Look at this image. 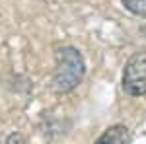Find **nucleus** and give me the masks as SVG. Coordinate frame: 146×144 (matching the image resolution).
Here are the masks:
<instances>
[{"mask_svg":"<svg viewBox=\"0 0 146 144\" xmlns=\"http://www.w3.org/2000/svg\"><path fill=\"white\" fill-rule=\"evenodd\" d=\"M56 68L53 76V90L56 94H66L82 82L86 74L84 58L74 47H62L56 51Z\"/></svg>","mask_w":146,"mask_h":144,"instance_id":"f257e3e1","label":"nucleus"},{"mask_svg":"<svg viewBox=\"0 0 146 144\" xmlns=\"http://www.w3.org/2000/svg\"><path fill=\"white\" fill-rule=\"evenodd\" d=\"M123 90L129 96L146 94V51H138L125 64Z\"/></svg>","mask_w":146,"mask_h":144,"instance_id":"f03ea898","label":"nucleus"},{"mask_svg":"<svg viewBox=\"0 0 146 144\" xmlns=\"http://www.w3.org/2000/svg\"><path fill=\"white\" fill-rule=\"evenodd\" d=\"M94 144H131V133L123 125H113Z\"/></svg>","mask_w":146,"mask_h":144,"instance_id":"7ed1b4c3","label":"nucleus"},{"mask_svg":"<svg viewBox=\"0 0 146 144\" xmlns=\"http://www.w3.org/2000/svg\"><path fill=\"white\" fill-rule=\"evenodd\" d=\"M121 2L131 14L146 18V0H121Z\"/></svg>","mask_w":146,"mask_h":144,"instance_id":"20e7f679","label":"nucleus"}]
</instances>
